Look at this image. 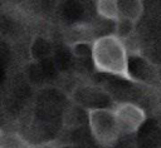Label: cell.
<instances>
[{
    "mask_svg": "<svg viewBox=\"0 0 161 148\" xmlns=\"http://www.w3.org/2000/svg\"><path fill=\"white\" fill-rule=\"evenodd\" d=\"M96 11L106 20H111L114 24L119 20V9L117 0H98L96 1Z\"/></svg>",
    "mask_w": 161,
    "mask_h": 148,
    "instance_id": "cell-5",
    "label": "cell"
},
{
    "mask_svg": "<svg viewBox=\"0 0 161 148\" xmlns=\"http://www.w3.org/2000/svg\"><path fill=\"white\" fill-rule=\"evenodd\" d=\"M113 112L121 130V134H132L140 129L146 120L145 110L130 102H122L113 107Z\"/></svg>",
    "mask_w": 161,
    "mask_h": 148,
    "instance_id": "cell-3",
    "label": "cell"
},
{
    "mask_svg": "<svg viewBox=\"0 0 161 148\" xmlns=\"http://www.w3.org/2000/svg\"><path fill=\"white\" fill-rule=\"evenodd\" d=\"M91 59L96 70L135 82L130 71V51L125 40L114 33L98 36L92 41Z\"/></svg>",
    "mask_w": 161,
    "mask_h": 148,
    "instance_id": "cell-1",
    "label": "cell"
},
{
    "mask_svg": "<svg viewBox=\"0 0 161 148\" xmlns=\"http://www.w3.org/2000/svg\"><path fill=\"white\" fill-rule=\"evenodd\" d=\"M87 118L93 138L103 147L113 145L121 135V130L113 108H87Z\"/></svg>",
    "mask_w": 161,
    "mask_h": 148,
    "instance_id": "cell-2",
    "label": "cell"
},
{
    "mask_svg": "<svg viewBox=\"0 0 161 148\" xmlns=\"http://www.w3.org/2000/svg\"><path fill=\"white\" fill-rule=\"evenodd\" d=\"M118 9H119V19L136 24L143 13V4L140 0L118 1Z\"/></svg>",
    "mask_w": 161,
    "mask_h": 148,
    "instance_id": "cell-4",
    "label": "cell"
},
{
    "mask_svg": "<svg viewBox=\"0 0 161 148\" xmlns=\"http://www.w3.org/2000/svg\"><path fill=\"white\" fill-rule=\"evenodd\" d=\"M0 148H29V145L19 134L0 128Z\"/></svg>",
    "mask_w": 161,
    "mask_h": 148,
    "instance_id": "cell-6",
    "label": "cell"
}]
</instances>
